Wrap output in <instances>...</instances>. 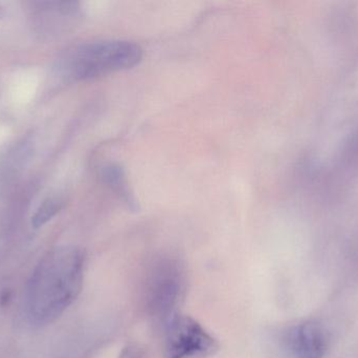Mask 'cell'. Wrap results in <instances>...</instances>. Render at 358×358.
<instances>
[{
    "mask_svg": "<svg viewBox=\"0 0 358 358\" xmlns=\"http://www.w3.org/2000/svg\"><path fill=\"white\" fill-rule=\"evenodd\" d=\"M166 358H208L219 344L201 324L189 315L176 313L165 323Z\"/></svg>",
    "mask_w": 358,
    "mask_h": 358,
    "instance_id": "4",
    "label": "cell"
},
{
    "mask_svg": "<svg viewBox=\"0 0 358 358\" xmlns=\"http://www.w3.org/2000/svg\"><path fill=\"white\" fill-rule=\"evenodd\" d=\"M144 350L136 344H130L122 350L119 358H143Z\"/></svg>",
    "mask_w": 358,
    "mask_h": 358,
    "instance_id": "8",
    "label": "cell"
},
{
    "mask_svg": "<svg viewBox=\"0 0 358 358\" xmlns=\"http://www.w3.org/2000/svg\"><path fill=\"white\" fill-rule=\"evenodd\" d=\"M185 290V270L180 262L169 256L155 261L147 281V303L151 313L165 324L178 313Z\"/></svg>",
    "mask_w": 358,
    "mask_h": 358,
    "instance_id": "3",
    "label": "cell"
},
{
    "mask_svg": "<svg viewBox=\"0 0 358 358\" xmlns=\"http://www.w3.org/2000/svg\"><path fill=\"white\" fill-rule=\"evenodd\" d=\"M86 256L75 246L48 252L27 285V310L35 325L52 323L77 300L83 286Z\"/></svg>",
    "mask_w": 358,
    "mask_h": 358,
    "instance_id": "1",
    "label": "cell"
},
{
    "mask_svg": "<svg viewBox=\"0 0 358 358\" xmlns=\"http://www.w3.org/2000/svg\"><path fill=\"white\" fill-rule=\"evenodd\" d=\"M102 178L105 182L115 191L117 195H121L122 199L125 200L127 203L131 204V193H129L127 180L123 170L115 164H109L102 170Z\"/></svg>",
    "mask_w": 358,
    "mask_h": 358,
    "instance_id": "6",
    "label": "cell"
},
{
    "mask_svg": "<svg viewBox=\"0 0 358 358\" xmlns=\"http://www.w3.org/2000/svg\"><path fill=\"white\" fill-rule=\"evenodd\" d=\"M284 343L290 358H323L328 348L325 329L313 322L292 328Z\"/></svg>",
    "mask_w": 358,
    "mask_h": 358,
    "instance_id": "5",
    "label": "cell"
},
{
    "mask_svg": "<svg viewBox=\"0 0 358 358\" xmlns=\"http://www.w3.org/2000/svg\"><path fill=\"white\" fill-rule=\"evenodd\" d=\"M143 57V48L136 42L98 40L69 50L63 58L62 71L73 81H88L132 69L140 64Z\"/></svg>",
    "mask_w": 358,
    "mask_h": 358,
    "instance_id": "2",
    "label": "cell"
},
{
    "mask_svg": "<svg viewBox=\"0 0 358 358\" xmlns=\"http://www.w3.org/2000/svg\"><path fill=\"white\" fill-rule=\"evenodd\" d=\"M62 204L59 200L48 199L40 206L39 209L36 212L35 216L31 219V224L35 228L43 226L44 224L52 220L59 212H60Z\"/></svg>",
    "mask_w": 358,
    "mask_h": 358,
    "instance_id": "7",
    "label": "cell"
}]
</instances>
